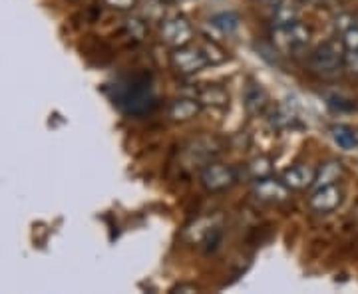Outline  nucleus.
I'll return each instance as SVG.
<instances>
[{"label": "nucleus", "mask_w": 358, "mask_h": 294, "mask_svg": "<svg viewBox=\"0 0 358 294\" xmlns=\"http://www.w3.org/2000/svg\"><path fill=\"white\" fill-rule=\"evenodd\" d=\"M310 68L322 78H334L345 68V46L341 40H329L320 44L310 56Z\"/></svg>", "instance_id": "f257e3e1"}, {"label": "nucleus", "mask_w": 358, "mask_h": 294, "mask_svg": "<svg viewBox=\"0 0 358 294\" xmlns=\"http://www.w3.org/2000/svg\"><path fill=\"white\" fill-rule=\"evenodd\" d=\"M310 40V28L303 22L287 26H273V44L285 52H296L305 48Z\"/></svg>", "instance_id": "f03ea898"}, {"label": "nucleus", "mask_w": 358, "mask_h": 294, "mask_svg": "<svg viewBox=\"0 0 358 294\" xmlns=\"http://www.w3.org/2000/svg\"><path fill=\"white\" fill-rule=\"evenodd\" d=\"M199 179H201L205 191L221 193L231 189L237 183V173L233 167L223 166V163H207Z\"/></svg>", "instance_id": "7ed1b4c3"}, {"label": "nucleus", "mask_w": 358, "mask_h": 294, "mask_svg": "<svg viewBox=\"0 0 358 294\" xmlns=\"http://www.w3.org/2000/svg\"><path fill=\"white\" fill-rule=\"evenodd\" d=\"M162 40L171 48H181L187 46L193 40V26L185 16H169L166 20H162V28H159Z\"/></svg>", "instance_id": "20e7f679"}, {"label": "nucleus", "mask_w": 358, "mask_h": 294, "mask_svg": "<svg viewBox=\"0 0 358 294\" xmlns=\"http://www.w3.org/2000/svg\"><path fill=\"white\" fill-rule=\"evenodd\" d=\"M207 64L209 62L203 56L201 48H192L187 44L181 48H173L171 52V66L178 74H183V76H193V74L201 72Z\"/></svg>", "instance_id": "39448f33"}, {"label": "nucleus", "mask_w": 358, "mask_h": 294, "mask_svg": "<svg viewBox=\"0 0 358 294\" xmlns=\"http://www.w3.org/2000/svg\"><path fill=\"white\" fill-rule=\"evenodd\" d=\"M122 108L128 112V114L140 115L150 112L155 105V96L152 94V88L148 84H131L126 88L124 96H122Z\"/></svg>", "instance_id": "423d86ee"}, {"label": "nucleus", "mask_w": 358, "mask_h": 294, "mask_svg": "<svg viewBox=\"0 0 358 294\" xmlns=\"http://www.w3.org/2000/svg\"><path fill=\"white\" fill-rule=\"evenodd\" d=\"M253 193L259 201L263 203H285L291 195V189L282 183V179L275 177H259L253 185Z\"/></svg>", "instance_id": "0eeeda50"}, {"label": "nucleus", "mask_w": 358, "mask_h": 294, "mask_svg": "<svg viewBox=\"0 0 358 294\" xmlns=\"http://www.w3.org/2000/svg\"><path fill=\"white\" fill-rule=\"evenodd\" d=\"M343 197L345 193L343 189L334 183V185H324V187H319L315 189L310 199H308V205L315 213H333L334 209H338L341 203H343Z\"/></svg>", "instance_id": "6e6552de"}, {"label": "nucleus", "mask_w": 358, "mask_h": 294, "mask_svg": "<svg viewBox=\"0 0 358 294\" xmlns=\"http://www.w3.org/2000/svg\"><path fill=\"white\" fill-rule=\"evenodd\" d=\"M315 175H317V169L310 166H293L289 167L285 173H282V183L289 187V189H294V191H301V189H308L313 187V181H315Z\"/></svg>", "instance_id": "1a4fd4ad"}, {"label": "nucleus", "mask_w": 358, "mask_h": 294, "mask_svg": "<svg viewBox=\"0 0 358 294\" xmlns=\"http://www.w3.org/2000/svg\"><path fill=\"white\" fill-rule=\"evenodd\" d=\"M192 98H195L201 105L209 108H225L229 103V94L221 86H209V84H199L192 90Z\"/></svg>", "instance_id": "9d476101"}, {"label": "nucleus", "mask_w": 358, "mask_h": 294, "mask_svg": "<svg viewBox=\"0 0 358 294\" xmlns=\"http://www.w3.org/2000/svg\"><path fill=\"white\" fill-rule=\"evenodd\" d=\"M199 110H201V103L197 102L195 98H192V96H187V98H179V100H173V102L169 103L167 114H169V117L173 122H189V119H193L195 115L199 114Z\"/></svg>", "instance_id": "9b49d317"}, {"label": "nucleus", "mask_w": 358, "mask_h": 294, "mask_svg": "<svg viewBox=\"0 0 358 294\" xmlns=\"http://www.w3.org/2000/svg\"><path fill=\"white\" fill-rule=\"evenodd\" d=\"M245 108L251 115L263 114L268 105L267 91L261 88V84H249L245 88Z\"/></svg>", "instance_id": "f8f14e48"}, {"label": "nucleus", "mask_w": 358, "mask_h": 294, "mask_svg": "<svg viewBox=\"0 0 358 294\" xmlns=\"http://www.w3.org/2000/svg\"><path fill=\"white\" fill-rule=\"evenodd\" d=\"M343 177V163L338 161H329L324 166H320L317 169V175H315V181H313V187L319 189V187H324V185H334L336 181Z\"/></svg>", "instance_id": "ddd939ff"}, {"label": "nucleus", "mask_w": 358, "mask_h": 294, "mask_svg": "<svg viewBox=\"0 0 358 294\" xmlns=\"http://www.w3.org/2000/svg\"><path fill=\"white\" fill-rule=\"evenodd\" d=\"M273 26H287L299 20V6L293 0H281L277 6H273Z\"/></svg>", "instance_id": "4468645a"}, {"label": "nucleus", "mask_w": 358, "mask_h": 294, "mask_svg": "<svg viewBox=\"0 0 358 294\" xmlns=\"http://www.w3.org/2000/svg\"><path fill=\"white\" fill-rule=\"evenodd\" d=\"M215 28H219L223 34H233L239 28V16L235 13H219L211 18Z\"/></svg>", "instance_id": "2eb2a0df"}, {"label": "nucleus", "mask_w": 358, "mask_h": 294, "mask_svg": "<svg viewBox=\"0 0 358 294\" xmlns=\"http://www.w3.org/2000/svg\"><path fill=\"white\" fill-rule=\"evenodd\" d=\"M333 138L338 143V147H343V149H355L358 145L357 133L346 126H336L333 129Z\"/></svg>", "instance_id": "dca6fc26"}, {"label": "nucleus", "mask_w": 358, "mask_h": 294, "mask_svg": "<svg viewBox=\"0 0 358 294\" xmlns=\"http://www.w3.org/2000/svg\"><path fill=\"white\" fill-rule=\"evenodd\" d=\"M201 52H203V56L207 58L209 64H221V62H225V58H227L225 50L219 48L215 42H205L203 46H201Z\"/></svg>", "instance_id": "f3484780"}, {"label": "nucleus", "mask_w": 358, "mask_h": 294, "mask_svg": "<svg viewBox=\"0 0 358 294\" xmlns=\"http://www.w3.org/2000/svg\"><path fill=\"white\" fill-rule=\"evenodd\" d=\"M126 30H128L131 38L141 40L148 32V26H145V20H141V18H128L126 20Z\"/></svg>", "instance_id": "a211bd4d"}, {"label": "nucleus", "mask_w": 358, "mask_h": 294, "mask_svg": "<svg viewBox=\"0 0 358 294\" xmlns=\"http://www.w3.org/2000/svg\"><path fill=\"white\" fill-rule=\"evenodd\" d=\"M343 38H341V42H343V46H345V50H358V26H350L346 32H343L341 34Z\"/></svg>", "instance_id": "6ab92c4d"}, {"label": "nucleus", "mask_w": 358, "mask_h": 294, "mask_svg": "<svg viewBox=\"0 0 358 294\" xmlns=\"http://www.w3.org/2000/svg\"><path fill=\"white\" fill-rule=\"evenodd\" d=\"M251 173H253L255 179H259V177H267L268 173H271V161H268L267 157H259V159H255V161L251 163Z\"/></svg>", "instance_id": "aec40b11"}, {"label": "nucleus", "mask_w": 358, "mask_h": 294, "mask_svg": "<svg viewBox=\"0 0 358 294\" xmlns=\"http://www.w3.org/2000/svg\"><path fill=\"white\" fill-rule=\"evenodd\" d=\"M357 22H355V14H341V16H336L334 18V28L338 30V34H343V32H346L350 26H355Z\"/></svg>", "instance_id": "412c9836"}, {"label": "nucleus", "mask_w": 358, "mask_h": 294, "mask_svg": "<svg viewBox=\"0 0 358 294\" xmlns=\"http://www.w3.org/2000/svg\"><path fill=\"white\" fill-rule=\"evenodd\" d=\"M345 68L358 76V50H345Z\"/></svg>", "instance_id": "4be33fe9"}, {"label": "nucleus", "mask_w": 358, "mask_h": 294, "mask_svg": "<svg viewBox=\"0 0 358 294\" xmlns=\"http://www.w3.org/2000/svg\"><path fill=\"white\" fill-rule=\"evenodd\" d=\"M103 2L112 8H117V10H129L138 4V0H103Z\"/></svg>", "instance_id": "5701e85b"}, {"label": "nucleus", "mask_w": 358, "mask_h": 294, "mask_svg": "<svg viewBox=\"0 0 358 294\" xmlns=\"http://www.w3.org/2000/svg\"><path fill=\"white\" fill-rule=\"evenodd\" d=\"M173 293H197V286H192V284H179L173 288Z\"/></svg>", "instance_id": "b1692460"}, {"label": "nucleus", "mask_w": 358, "mask_h": 294, "mask_svg": "<svg viewBox=\"0 0 358 294\" xmlns=\"http://www.w3.org/2000/svg\"><path fill=\"white\" fill-rule=\"evenodd\" d=\"M255 2H261V4H265V6H271V8H273V6H277L281 0H255Z\"/></svg>", "instance_id": "393cba45"}, {"label": "nucleus", "mask_w": 358, "mask_h": 294, "mask_svg": "<svg viewBox=\"0 0 358 294\" xmlns=\"http://www.w3.org/2000/svg\"><path fill=\"white\" fill-rule=\"evenodd\" d=\"M355 22H357V26H358V13L355 14Z\"/></svg>", "instance_id": "a878e982"}, {"label": "nucleus", "mask_w": 358, "mask_h": 294, "mask_svg": "<svg viewBox=\"0 0 358 294\" xmlns=\"http://www.w3.org/2000/svg\"><path fill=\"white\" fill-rule=\"evenodd\" d=\"M157 2H169V0H157Z\"/></svg>", "instance_id": "bb28decb"}]
</instances>
